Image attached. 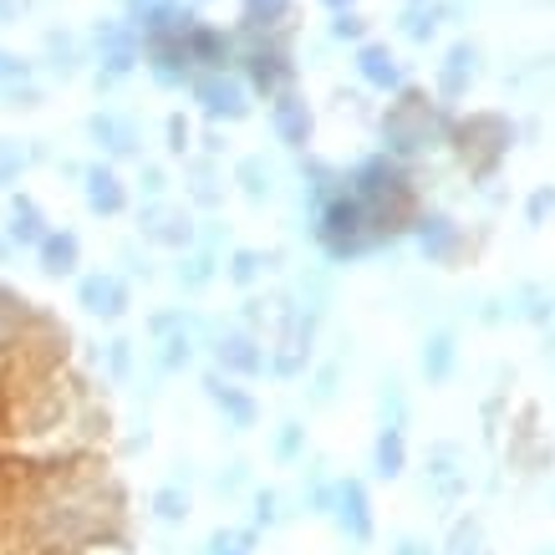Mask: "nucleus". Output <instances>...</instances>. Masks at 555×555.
Listing matches in <instances>:
<instances>
[{"label": "nucleus", "instance_id": "nucleus-28", "mask_svg": "<svg viewBox=\"0 0 555 555\" xmlns=\"http://www.w3.org/2000/svg\"><path fill=\"white\" fill-rule=\"evenodd\" d=\"M11 245H26V250H36V240L47 235V215H41V204L31 199V194H16L11 199Z\"/></svg>", "mask_w": 555, "mask_h": 555}, {"label": "nucleus", "instance_id": "nucleus-53", "mask_svg": "<svg viewBox=\"0 0 555 555\" xmlns=\"http://www.w3.org/2000/svg\"><path fill=\"white\" fill-rule=\"evenodd\" d=\"M26 5H31V0H0V26H16V21L26 16Z\"/></svg>", "mask_w": 555, "mask_h": 555}, {"label": "nucleus", "instance_id": "nucleus-38", "mask_svg": "<svg viewBox=\"0 0 555 555\" xmlns=\"http://www.w3.org/2000/svg\"><path fill=\"white\" fill-rule=\"evenodd\" d=\"M270 266H275V255H266V250H235L224 275H230L235 286H255V281H260V270H270Z\"/></svg>", "mask_w": 555, "mask_h": 555}, {"label": "nucleus", "instance_id": "nucleus-20", "mask_svg": "<svg viewBox=\"0 0 555 555\" xmlns=\"http://www.w3.org/2000/svg\"><path fill=\"white\" fill-rule=\"evenodd\" d=\"M82 194H87V209L102 219H118L128 209V184L118 179L113 164H87L82 169Z\"/></svg>", "mask_w": 555, "mask_h": 555}, {"label": "nucleus", "instance_id": "nucleus-15", "mask_svg": "<svg viewBox=\"0 0 555 555\" xmlns=\"http://www.w3.org/2000/svg\"><path fill=\"white\" fill-rule=\"evenodd\" d=\"M413 230H418V250L428 266H454L459 255H464V230L449 215H438V209L413 219Z\"/></svg>", "mask_w": 555, "mask_h": 555}, {"label": "nucleus", "instance_id": "nucleus-26", "mask_svg": "<svg viewBox=\"0 0 555 555\" xmlns=\"http://www.w3.org/2000/svg\"><path fill=\"white\" fill-rule=\"evenodd\" d=\"M194 332H204V321H194L189 317L184 326H173V332H164L158 337V372H184L189 362H194Z\"/></svg>", "mask_w": 555, "mask_h": 555}, {"label": "nucleus", "instance_id": "nucleus-4", "mask_svg": "<svg viewBox=\"0 0 555 555\" xmlns=\"http://www.w3.org/2000/svg\"><path fill=\"white\" fill-rule=\"evenodd\" d=\"M317 240L326 245L332 260H352V255H362L372 245L367 215H362V204L347 194V184H341L332 199L317 204Z\"/></svg>", "mask_w": 555, "mask_h": 555}, {"label": "nucleus", "instance_id": "nucleus-21", "mask_svg": "<svg viewBox=\"0 0 555 555\" xmlns=\"http://www.w3.org/2000/svg\"><path fill=\"white\" fill-rule=\"evenodd\" d=\"M204 398L224 413V423L235 428V434H245V428H255V418H260V408H255V398L245 392V387H235L224 372H209L204 377Z\"/></svg>", "mask_w": 555, "mask_h": 555}, {"label": "nucleus", "instance_id": "nucleus-52", "mask_svg": "<svg viewBox=\"0 0 555 555\" xmlns=\"http://www.w3.org/2000/svg\"><path fill=\"white\" fill-rule=\"evenodd\" d=\"M118 260H122V266H128V275H143V281H149V275H153V266H149V260H143V255L133 250V245H122V250H118Z\"/></svg>", "mask_w": 555, "mask_h": 555}, {"label": "nucleus", "instance_id": "nucleus-54", "mask_svg": "<svg viewBox=\"0 0 555 555\" xmlns=\"http://www.w3.org/2000/svg\"><path fill=\"white\" fill-rule=\"evenodd\" d=\"M392 555H434V545H423V540L408 535V540H398V551H392Z\"/></svg>", "mask_w": 555, "mask_h": 555}, {"label": "nucleus", "instance_id": "nucleus-3", "mask_svg": "<svg viewBox=\"0 0 555 555\" xmlns=\"http://www.w3.org/2000/svg\"><path fill=\"white\" fill-rule=\"evenodd\" d=\"M449 138H454L459 158H464V169H469L474 179H494L500 158H505L509 143H515V122H509L505 113H469V118H459L454 128H449Z\"/></svg>", "mask_w": 555, "mask_h": 555}, {"label": "nucleus", "instance_id": "nucleus-57", "mask_svg": "<svg viewBox=\"0 0 555 555\" xmlns=\"http://www.w3.org/2000/svg\"><path fill=\"white\" fill-rule=\"evenodd\" d=\"M540 555H555V551H540Z\"/></svg>", "mask_w": 555, "mask_h": 555}, {"label": "nucleus", "instance_id": "nucleus-50", "mask_svg": "<svg viewBox=\"0 0 555 555\" xmlns=\"http://www.w3.org/2000/svg\"><path fill=\"white\" fill-rule=\"evenodd\" d=\"M21 77H31V62H21L16 51H0V87L21 82Z\"/></svg>", "mask_w": 555, "mask_h": 555}, {"label": "nucleus", "instance_id": "nucleus-33", "mask_svg": "<svg viewBox=\"0 0 555 555\" xmlns=\"http://www.w3.org/2000/svg\"><path fill=\"white\" fill-rule=\"evenodd\" d=\"M47 67L56 72V77H77V67H82V47H77V36L72 31H47Z\"/></svg>", "mask_w": 555, "mask_h": 555}, {"label": "nucleus", "instance_id": "nucleus-43", "mask_svg": "<svg viewBox=\"0 0 555 555\" xmlns=\"http://www.w3.org/2000/svg\"><path fill=\"white\" fill-rule=\"evenodd\" d=\"M403 423H408V398H403V387L387 383V387H383V428H403Z\"/></svg>", "mask_w": 555, "mask_h": 555}, {"label": "nucleus", "instance_id": "nucleus-6", "mask_svg": "<svg viewBox=\"0 0 555 555\" xmlns=\"http://www.w3.org/2000/svg\"><path fill=\"white\" fill-rule=\"evenodd\" d=\"M138 230L149 245H164V250H189L199 240V224L189 215L184 204H169V199H149L138 209Z\"/></svg>", "mask_w": 555, "mask_h": 555}, {"label": "nucleus", "instance_id": "nucleus-49", "mask_svg": "<svg viewBox=\"0 0 555 555\" xmlns=\"http://www.w3.org/2000/svg\"><path fill=\"white\" fill-rule=\"evenodd\" d=\"M138 189H143L149 199H164V189H169V173L158 169V164H143V173H138Z\"/></svg>", "mask_w": 555, "mask_h": 555}, {"label": "nucleus", "instance_id": "nucleus-35", "mask_svg": "<svg viewBox=\"0 0 555 555\" xmlns=\"http://www.w3.org/2000/svg\"><path fill=\"white\" fill-rule=\"evenodd\" d=\"M173 275H179V286H184V291H204V286H209V281L219 275L215 250H194V255H184Z\"/></svg>", "mask_w": 555, "mask_h": 555}, {"label": "nucleus", "instance_id": "nucleus-2", "mask_svg": "<svg viewBox=\"0 0 555 555\" xmlns=\"http://www.w3.org/2000/svg\"><path fill=\"white\" fill-rule=\"evenodd\" d=\"M449 128L454 122L443 118L438 102L428 92H418V87H398V98L387 102V113H383V143L392 158H418L434 143H443Z\"/></svg>", "mask_w": 555, "mask_h": 555}, {"label": "nucleus", "instance_id": "nucleus-44", "mask_svg": "<svg viewBox=\"0 0 555 555\" xmlns=\"http://www.w3.org/2000/svg\"><path fill=\"white\" fill-rule=\"evenodd\" d=\"M332 36H337V41H362V36H367V21H362V11H332Z\"/></svg>", "mask_w": 555, "mask_h": 555}, {"label": "nucleus", "instance_id": "nucleus-23", "mask_svg": "<svg viewBox=\"0 0 555 555\" xmlns=\"http://www.w3.org/2000/svg\"><path fill=\"white\" fill-rule=\"evenodd\" d=\"M357 77L377 87V92H398L403 87V62L383 41H357Z\"/></svg>", "mask_w": 555, "mask_h": 555}, {"label": "nucleus", "instance_id": "nucleus-24", "mask_svg": "<svg viewBox=\"0 0 555 555\" xmlns=\"http://www.w3.org/2000/svg\"><path fill=\"white\" fill-rule=\"evenodd\" d=\"M36 260L47 275H77L82 266V240L72 235V230H47V235L36 240Z\"/></svg>", "mask_w": 555, "mask_h": 555}, {"label": "nucleus", "instance_id": "nucleus-39", "mask_svg": "<svg viewBox=\"0 0 555 555\" xmlns=\"http://www.w3.org/2000/svg\"><path fill=\"white\" fill-rule=\"evenodd\" d=\"M31 164V149H21L16 138H0V189H11Z\"/></svg>", "mask_w": 555, "mask_h": 555}, {"label": "nucleus", "instance_id": "nucleus-46", "mask_svg": "<svg viewBox=\"0 0 555 555\" xmlns=\"http://www.w3.org/2000/svg\"><path fill=\"white\" fill-rule=\"evenodd\" d=\"M337 383H341V362H326V367L317 372V383H311V403H332L337 398Z\"/></svg>", "mask_w": 555, "mask_h": 555}, {"label": "nucleus", "instance_id": "nucleus-55", "mask_svg": "<svg viewBox=\"0 0 555 555\" xmlns=\"http://www.w3.org/2000/svg\"><path fill=\"white\" fill-rule=\"evenodd\" d=\"M321 5H326V11H352L357 0H321Z\"/></svg>", "mask_w": 555, "mask_h": 555}, {"label": "nucleus", "instance_id": "nucleus-47", "mask_svg": "<svg viewBox=\"0 0 555 555\" xmlns=\"http://www.w3.org/2000/svg\"><path fill=\"white\" fill-rule=\"evenodd\" d=\"M164 138H169V153H179V158H184V153L194 149V128H189L184 113H173V118L164 122Z\"/></svg>", "mask_w": 555, "mask_h": 555}, {"label": "nucleus", "instance_id": "nucleus-32", "mask_svg": "<svg viewBox=\"0 0 555 555\" xmlns=\"http://www.w3.org/2000/svg\"><path fill=\"white\" fill-rule=\"evenodd\" d=\"M189 199L199 204V209H219V204H224L215 158H194V164H189Z\"/></svg>", "mask_w": 555, "mask_h": 555}, {"label": "nucleus", "instance_id": "nucleus-42", "mask_svg": "<svg viewBox=\"0 0 555 555\" xmlns=\"http://www.w3.org/2000/svg\"><path fill=\"white\" fill-rule=\"evenodd\" d=\"M555 215V184H540L530 199H525V224L535 230V224H545V219Z\"/></svg>", "mask_w": 555, "mask_h": 555}, {"label": "nucleus", "instance_id": "nucleus-11", "mask_svg": "<svg viewBox=\"0 0 555 555\" xmlns=\"http://www.w3.org/2000/svg\"><path fill=\"white\" fill-rule=\"evenodd\" d=\"M428 489L443 505H459L469 494V454L459 443H434L428 449Z\"/></svg>", "mask_w": 555, "mask_h": 555}, {"label": "nucleus", "instance_id": "nucleus-56", "mask_svg": "<svg viewBox=\"0 0 555 555\" xmlns=\"http://www.w3.org/2000/svg\"><path fill=\"white\" fill-rule=\"evenodd\" d=\"M545 357H551V362H555V332H551V337H545Z\"/></svg>", "mask_w": 555, "mask_h": 555}, {"label": "nucleus", "instance_id": "nucleus-30", "mask_svg": "<svg viewBox=\"0 0 555 555\" xmlns=\"http://www.w3.org/2000/svg\"><path fill=\"white\" fill-rule=\"evenodd\" d=\"M454 362H459L454 332H434V337L423 341V377H428V383H449V377H454Z\"/></svg>", "mask_w": 555, "mask_h": 555}, {"label": "nucleus", "instance_id": "nucleus-7", "mask_svg": "<svg viewBox=\"0 0 555 555\" xmlns=\"http://www.w3.org/2000/svg\"><path fill=\"white\" fill-rule=\"evenodd\" d=\"M311 337H317V317L291 306L281 317V332H275V352H266V367L275 377H301L306 362H311Z\"/></svg>", "mask_w": 555, "mask_h": 555}, {"label": "nucleus", "instance_id": "nucleus-5", "mask_svg": "<svg viewBox=\"0 0 555 555\" xmlns=\"http://www.w3.org/2000/svg\"><path fill=\"white\" fill-rule=\"evenodd\" d=\"M189 92H194V102H199V113L209 122H240L250 118V87L240 82L235 72H194L189 77Z\"/></svg>", "mask_w": 555, "mask_h": 555}, {"label": "nucleus", "instance_id": "nucleus-22", "mask_svg": "<svg viewBox=\"0 0 555 555\" xmlns=\"http://www.w3.org/2000/svg\"><path fill=\"white\" fill-rule=\"evenodd\" d=\"M184 47H189V56H194L199 72H224L235 62V36L219 31V26H204V21H194L184 31Z\"/></svg>", "mask_w": 555, "mask_h": 555}, {"label": "nucleus", "instance_id": "nucleus-25", "mask_svg": "<svg viewBox=\"0 0 555 555\" xmlns=\"http://www.w3.org/2000/svg\"><path fill=\"white\" fill-rule=\"evenodd\" d=\"M31 301L21 296V291L0 286V352H11V347H21L26 341V332H31Z\"/></svg>", "mask_w": 555, "mask_h": 555}, {"label": "nucleus", "instance_id": "nucleus-16", "mask_svg": "<svg viewBox=\"0 0 555 555\" xmlns=\"http://www.w3.org/2000/svg\"><path fill=\"white\" fill-rule=\"evenodd\" d=\"M87 138L107 158H138L143 153V128H138V118H122V113H92L87 118Z\"/></svg>", "mask_w": 555, "mask_h": 555}, {"label": "nucleus", "instance_id": "nucleus-29", "mask_svg": "<svg viewBox=\"0 0 555 555\" xmlns=\"http://www.w3.org/2000/svg\"><path fill=\"white\" fill-rule=\"evenodd\" d=\"M235 184H240V194H245L250 204H266L270 194H275V169L266 164V153L240 158V164H235Z\"/></svg>", "mask_w": 555, "mask_h": 555}, {"label": "nucleus", "instance_id": "nucleus-9", "mask_svg": "<svg viewBox=\"0 0 555 555\" xmlns=\"http://www.w3.org/2000/svg\"><path fill=\"white\" fill-rule=\"evenodd\" d=\"M240 62H245L250 87L255 92H266V98H275V92H286V87L296 82V62H291L286 41H255Z\"/></svg>", "mask_w": 555, "mask_h": 555}, {"label": "nucleus", "instance_id": "nucleus-10", "mask_svg": "<svg viewBox=\"0 0 555 555\" xmlns=\"http://www.w3.org/2000/svg\"><path fill=\"white\" fill-rule=\"evenodd\" d=\"M332 520L341 525V535L357 540V545H367L377 520H372V500H367V485L362 479H337L332 485V509H326Z\"/></svg>", "mask_w": 555, "mask_h": 555}, {"label": "nucleus", "instance_id": "nucleus-19", "mask_svg": "<svg viewBox=\"0 0 555 555\" xmlns=\"http://www.w3.org/2000/svg\"><path fill=\"white\" fill-rule=\"evenodd\" d=\"M296 5L291 0H240V31L250 41H286Z\"/></svg>", "mask_w": 555, "mask_h": 555}, {"label": "nucleus", "instance_id": "nucleus-45", "mask_svg": "<svg viewBox=\"0 0 555 555\" xmlns=\"http://www.w3.org/2000/svg\"><path fill=\"white\" fill-rule=\"evenodd\" d=\"M281 515H286V509H281V494H275V489H255V525L270 530V525H281Z\"/></svg>", "mask_w": 555, "mask_h": 555}, {"label": "nucleus", "instance_id": "nucleus-36", "mask_svg": "<svg viewBox=\"0 0 555 555\" xmlns=\"http://www.w3.org/2000/svg\"><path fill=\"white\" fill-rule=\"evenodd\" d=\"M153 520H164V525H184V520H189V489H184V485H164V489H153Z\"/></svg>", "mask_w": 555, "mask_h": 555}, {"label": "nucleus", "instance_id": "nucleus-14", "mask_svg": "<svg viewBox=\"0 0 555 555\" xmlns=\"http://www.w3.org/2000/svg\"><path fill=\"white\" fill-rule=\"evenodd\" d=\"M209 347H215L219 372H230V377H260L266 372V347L255 332H215Z\"/></svg>", "mask_w": 555, "mask_h": 555}, {"label": "nucleus", "instance_id": "nucleus-40", "mask_svg": "<svg viewBox=\"0 0 555 555\" xmlns=\"http://www.w3.org/2000/svg\"><path fill=\"white\" fill-rule=\"evenodd\" d=\"M306 454V428L301 423H281V434H275V459L281 464H296Z\"/></svg>", "mask_w": 555, "mask_h": 555}, {"label": "nucleus", "instance_id": "nucleus-37", "mask_svg": "<svg viewBox=\"0 0 555 555\" xmlns=\"http://www.w3.org/2000/svg\"><path fill=\"white\" fill-rule=\"evenodd\" d=\"M443 555H485V525L474 520V515L454 520V530H449V545H443Z\"/></svg>", "mask_w": 555, "mask_h": 555}, {"label": "nucleus", "instance_id": "nucleus-48", "mask_svg": "<svg viewBox=\"0 0 555 555\" xmlns=\"http://www.w3.org/2000/svg\"><path fill=\"white\" fill-rule=\"evenodd\" d=\"M107 372H113V377H128V372H133V341L128 337L107 341Z\"/></svg>", "mask_w": 555, "mask_h": 555}, {"label": "nucleus", "instance_id": "nucleus-12", "mask_svg": "<svg viewBox=\"0 0 555 555\" xmlns=\"http://www.w3.org/2000/svg\"><path fill=\"white\" fill-rule=\"evenodd\" d=\"M143 62H149L158 87H184L194 77V56H189L184 36H143Z\"/></svg>", "mask_w": 555, "mask_h": 555}, {"label": "nucleus", "instance_id": "nucleus-31", "mask_svg": "<svg viewBox=\"0 0 555 555\" xmlns=\"http://www.w3.org/2000/svg\"><path fill=\"white\" fill-rule=\"evenodd\" d=\"M408 469V443H403V428H383L377 443H372V474L377 479H398Z\"/></svg>", "mask_w": 555, "mask_h": 555}, {"label": "nucleus", "instance_id": "nucleus-8", "mask_svg": "<svg viewBox=\"0 0 555 555\" xmlns=\"http://www.w3.org/2000/svg\"><path fill=\"white\" fill-rule=\"evenodd\" d=\"M92 41H98V56H102L98 87L122 82V77L138 67V56H143V47H138V31L128 26V21H98Z\"/></svg>", "mask_w": 555, "mask_h": 555}, {"label": "nucleus", "instance_id": "nucleus-51", "mask_svg": "<svg viewBox=\"0 0 555 555\" xmlns=\"http://www.w3.org/2000/svg\"><path fill=\"white\" fill-rule=\"evenodd\" d=\"M245 479H250V469H245V464H230V469L215 479V489H219V494H240V489H245Z\"/></svg>", "mask_w": 555, "mask_h": 555}, {"label": "nucleus", "instance_id": "nucleus-13", "mask_svg": "<svg viewBox=\"0 0 555 555\" xmlns=\"http://www.w3.org/2000/svg\"><path fill=\"white\" fill-rule=\"evenodd\" d=\"M270 128H275V138L286 143L291 153H301L306 143H311V133H317V113H311V102L301 98V92H275V102H270Z\"/></svg>", "mask_w": 555, "mask_h": 555}, {"label": "nucleus", "instance_id": "nucleus-41", "mask_svg": "<svg viewBox=\"0 0 555 555\" xmlns=\"http://www.w3.org/2000/svg\"><path fill=\"white\" fill-rule=\"evenodd\" d=\"M0 107H41V87H31V77H21V82H5L0 87Z\"/></svg>", "mask_w": 555, "mask_h": 555}, {"label": "nucleus", "instance_id": "nucleus-34", "mask_svg": "<svg viewBox=\"0 0 555 555\" xmlns=\"http://www.w3.org/2000/svg\"><path fill=\"white\" fill-rule=\"evenodd\" d=\"M509 317H520V321H545L555 317V296L545 286H520L515 296H509Z\"/></svg>", "mask_w": 555, "mask_h": 555}, {"label": "nucleus", "instance_id": "nucleus-1", "mask_svg": "<svg viewBox=\"0 0 555 555\" xmlns=\"http://www.w3.org/2000/svg\"><path fill=\"white\" fill-rule=\"evenodd\" d=\"M341 184H347V194H352L357 204H362L372 245H392L403 230H413V219H418V194H413V179H408V169L392 158V153L362 158Z\"/></svg>", "mask_w": 555, "mask_h": 555}, {"label": "nucleus", "instance_id": "nucleus-27", "mask_svg": "<svg viewBox=\"0 0 555 555\" xmlns=\"http://www.w3.org/2000/svg\"><path fill=\"white\" fill-rule=\"evenodd\" d=\"M443 21H449V11H443V5H434V0H413L403 16H398V31H403L413 47H428Z\"/></svg>", "mask_w": 555, "mask_h": 555}, {"label": "nucleus", "instance_id": "nucleus-17", "mask_svg": "<svg viewBox=\"0 0 555 555\" xmlns=\"http://www.w3.org/2000/svg\"><path fill=\"white\" fill-rule=\"evenodd\" d=\"M474 82H479V47L474 41H454L443 51V62H438V98L443 102L469 98Z\"/></svg>", "mask_w": 555, "mask_h": 555}, {"label": "nucleus", "instance_id": "nucleus-18", "mask_svg": "<svg viewBox=\"0 0 555 555\" xmlns=\"http://www.w3.org/2000/svg\"><path fill=\"white\" fill-rule=\"evenodd\" d=\"M77 301H82L92 317L118 321L122 311L133 306V296H128V281H122V275H113V270H92V275H82V286H77Z\"/></svg>", "mask_w": 555, "mask_h": 555}]
</instances>
